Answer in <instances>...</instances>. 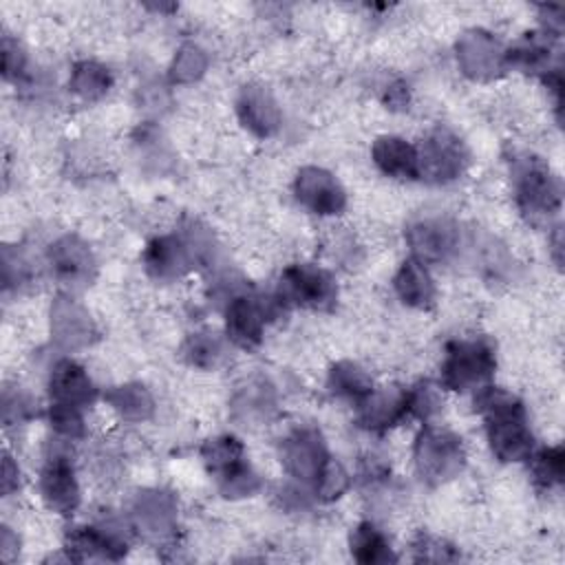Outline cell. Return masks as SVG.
<instances>
[{"label": "cell", "mask_w": 565, "mask_h": 565, "mask_svg": "<svg viewBox=\"0 0 565 565\" xmlns=\"http://www.w3.org/2000/svg\"><path fill=\"white\" fill-rule=\"evenodd\" d=\"M241 124L256 137H271L280 128V108L274 95L260 84H245L236 97Z\"/></svg>", "instance_id": "obj_20"}, {"label": "cell", "mask_w": 565, "mask_h": 565, "mask_svg": "<svg viewBox=\"0 0 565 565\" xmlns=\"http://www.w3.org/2000/svg\"><path fill=\"white\" fill-rule=\"evenodd\" d=\"M327 386L335 397L360 402L373 388V382L360 364L342 360V362H335L331 366L329 377H327Z\"/></svg>", "instance_id": "obj_28"}, {"label": "cell", "mask_w": 565, "mask_h": 565, "mask_svg": "<svg viewBox=\"0 0 565 565\" xmlns=\"http://www.w3.org/2000/svg\"><path fill=\"white\" fill-rule=\"evenodd\" d=\"M494 349L483 338L452 340L441 362V384L450 391H479L494 373Z\"/></svg>", "instance_id": "obj_3"}, {"label": "cell", "mask_w": 565, "mask_h": 565, "mask_svg": "<svg viewBox=\"0 0 565 565\" xmlns=\"http://www.w3.org/2000/svg\"><path fill=\"white\" fill-rule=\"evenodd\" d=\"M51 333L62 349H82L97 338V327L77 300L57 296L51 305Z\"/></svg>", "instance_id": "obj_16"}, {"label": "cell", "mask_w": 565, "mask_h": 565, "mask_svg": "<svg viewBox=\"0 0 565 565\" xmlns=\"http://www.w3.org/2000/svg\"><path fill=\"white\" fill-rule=\"evenodd\" d=\"M33 415V408H31V402L24 393H20L18 388L11 391L7 388L4 395H2V419L7 426L11 424H20L24 419H29Z\"/></svg>", "instance_id": "obj_39"}, {"label": "cell", "mask_w": 565, "mask_h": 565, "mask_svg": "<svg viewBox=\"0 0 565 565\" xmlns=\"http://www.w3.org/2000/svg\"><path fill=\"white\" fill-rule=\"evenodd\" d=\"M475 406L483 417L488 441L497 459H530L534 437L527 426L525 406L516 395L497 386H481L477 391Z\"/></svg>", "instance_id": "obj_1"}, {"label": "cell", "mask_w": 565, "mask_h": 565, "mask_svg": "<svg viewBox=\"0 0 565 565\" xmlns=\"http://www.w3.org/2000/svg\"><path fill=\"white\" fill-rule=\"evenodd\" d=\"M68 86L77 97H82L86 102H95L110 90L113 75L104 64L93 62V60H82L73 66Z\"/></svg>", "instance_id": "obj_27"}, {"label": "cell", "mask_w": 565, "mask_h": 565, "mask_svg": "<svg viewBox=\"0 0 565 565\" xmlns=\"http://www.w3.org/2000/svg\"><path fill=\"white\" fill-rule=\"evenodd\" d=\"M349 547H351V556L358 563H393L397 561V556L393 554L386 536L371 523V521H362L349 539Z\"/></svg>", "instance_id": "obj_26"}, {"label": "cell", "mask_w": 565, "mask_h": 565, "mask_svg": "<svg viewBox=\"0 0 565 565\" xmlns=\"http://www.w3.org/2000/svg\"><path fill=\"white\" fill-rule=\"evenodd\" d=\"M276 408V395L267 380L254 377L236 388L232 397V417L243 424H263Z\"/></svg>", "instance_id": "obj_22"}, {"label": "cell", "mask_w": 565, "mask_h": 565, "mask_svg": "<svg viewBox=\"0 0 565 565\" xmlns=\"http://www.w3.org/2000/svg\"><path fill=\"white\" fill-rule=\"evenodd\" d=\"M216 486L225 499H243V497L256 494L260 490L263 481H260L258 472L252 468V463L247 459H243L234 468H230L225 475H221L216 479Z\"/></svg>", "instance_id": "obj_31"}, {"label": "cell", "mask_w": 565, "mask_h": 565, "mask_svg": "<svg viewBox=\"0 0 565 565\" xmlns=\"http://www.w3.org/2000/svg\"><path fill=\"white\" fill-rule=\"evenodd\" d=\"M49 265L53 276L66 287H84L95 278V256L75 234L60 236L49 247Z\"/></svg>", "instance_id": "obj_15"}, {"label": "cell", "mask_w": 565, "mask_h": 565, "mask_svg": "<svg viewBox=\"0 0 565 565\" xmlns=\"http://www.w3.org/2000/svg\"><path fill=\"white\" fill-rule=\"evenodd\" d=\"M201 459H203L205 470L214 479H218L221 475H225L230 468H234L238 461L245 459L243 444L232 435H221V437L207 439L201 446Z\"/></svg>", "instance_id": "obj_29"}, {"label": "cell", "mask_w": 565, "mask_h": 565, "mask_svg": "<svg viewBox=\"0 0 565 565\" xmlns=\"http://www.w3.org/2000/svg\"><path fill=\"white\" fill-rule=\"evenodd\" d=\"M2 494H11L13 490H18L20 486V470L13 463V457L9 452H4V461H2Z\"/></svg>", "instance_id": "obj_40"}, {"label": "cell", "mask_w": 565, "mask_h": 565, "mask_svg": "<svg viewBox=\"0 0 565 565\" xmlns=\"http://www.w3.org/2000/svg\"><path fill=\"white\" fill-rule=\"evenodd\" d=\"M413 457L419 477L430 486L455 479L466 461L461 439L455 433L437 426H426L417 435Z\"/></svg>", "instance_id": "obj_4"}, {"label": "cell", "mask_w": 565, "mask_h": 565, "mask_svg": "<svg viewBox=\"0 0 565 565\" xmlns=\"http://www.w3.org/2000/svg\"><path fill=\"white\" fill-rule=\"evenodd\" d=\"M408 415V391L399 386L371 388L358 402V424L373 433H384Z\"/></svg>", "instance_id": "obj_17"}, {"label": "cell", "mask_w": 565, "mask_h": 565, "mask_svg": "<svg viewBox=\"0 0 565 565\" xmlns=\"http://www.w3.org/2000/svg\"><path fill=\"white\" fill-rule=\"evenodd\" d=\"M26 68V55L22 51V46L11 40L9 35H4L2 40V75L7 79H22L24 77V71Z\"/></svg>", "instance_id": "obj_38"}, {"label": "cell", "mask_w": 565, "mask_h": 565, "mask_svg": "<svg viewBox=\"0 0 565 565\" xmlns=\"http://www.w3.org/2000/svg\"><path fill=\"white\" fill-rule=\"evenodd\" d=\"M441 406L439 391L430 382H419L408 391V413L419 419H430Z\"/></svg>", "instance_id": "obj_36"}, {"label": "cell", "mask_w": 565, "mask_h": 565, "mask_svg": "<svg viewBox=\"0 0 565 565\" xmlns=\"http://www.w3.org/2000/svg\"><path fill=\"white\" fill-rule=\"evenodd\" d=\"M40 494L49 510L57 514H71L79 505V486L71 457L55 448L46 455L40 470Z\"/></svg>", "instance_id": "obj_11"}, {"label": "cell", "mask_w": 565, "mask_h": 565, "mask_svg": "<svg viewBox=\"0 0 565 565\" xmlns=\"http://www.w3.org/2000/svg\"><path fill=\"white\" fill-rule=\"evenodd\" d=\"M384 102L391 106V108H404L408 104V86L397 82V84H391Z\"/></svg>", "instance_id": "obj_42"}, {"label": "cell", "mask_w": 565, "mask_h": 565, "mask_svg": "<svg viewBox=\"0 0 565 565\" xmlns=\"http://www.w3.org/2000/svg\"><path fill=\"white\" fill-rule=\"evenodd\" d=\"M207 68V55L201 46L188 42L183 44L172 64H170V82L172 84H190L194 79H199Z\"/></svg>", "instance_id": "obj_33"}, {"label": "cell", "mask_w": 565, "mask_h": 565, "mask_svg": "<svg viewBox=\"0 0 565 565\" xmlns=\"http://www.w3.org/2000/svg\"><path fill=\"white\" fill-rule=\"evenodd\" d=\"M530 457H532V477L539 488L550 490L561 486L563 472H565V455L561 446L541 448L536 455H530Z\"/></svg>", "instance_id": "obj_32"}, {"label": "cell", "mask_w": 565, "mask_h": 565, "mask_svg": "<svg viewBox=\"0 0 565 565\" xmlns=\"http://www.w3.org/2000/svg\"><path fill=\"white\" fill-rule=\"evenodd\" d=\"M104 399L126 422H146L154 413V399H152L150 391L137 382H128V384L108 388L104 393Z\"/></svg>", "instance_id": "obj_25"}, {"label": "cell", "mask_w": 565, "mask_h": 565, "mask_svg": "<svg viewBox=\"0 0 565 565\" xmlns=\"http://www.w3.org/2000/svg\"><path fill=\"white\" fill-rule=\"evenodd\" d=\"M135 530L154 543L172 539L177 530V501L163 490H143L130 508Z\"/></svg>", "instance_id": "obj_14"}, {"label": "cell", "mask_w": 565, "mask_h": 565, "mask_svg": "<svg viewBox=\"0 0 565 565\" xmlns=\"http://www.w3.org/2000/svg\"><path fill=\"white\" fill-rule=\"evenodd\" d=\"M550 33H525L510 49H505V66L521 68L525 73L547 75L552 68V42Z\"/></svg>", "instance_id": "obj_23"}, {"label": "cell", "mask_w": 565, "mask_h": 565, "mask_svg": "<svg viewBox=\"0 0 565 565\" xmlns=\"http://www.w3.org/2000/svg\"><path fill=\"white\" fill-rule=\"evenodd\" d=\"M18 536L11 532V527L2 525V532H0V554L4 561H13V556L18 554Z\"/></svg>", "instance_id": "obj_41"}, {"label": "cell", "mask_w": 565, "mask_h": 565, "mask_svg": "<svg viewBox=\"0 0 565 565\" xmlns=\"http://www.w3.org/2000/svg\"><path fill=\"white\" fill-rule=\"evenodd\" d=\"M49 422H51L53 430L66 439H77L84 435V417H82L79 408L64 406V404H51Z\"/></svg>", "instance_id": "obj_34"}, {"label": "cell", "mask_w": 565, "mask_h": 565, "mask_svg": "<svg viewBox=\"0 0 565 565\" xmlns=\"http://www.w3.org/2000/svg\"><path fill=\"white\" fill-rule=\"evenodd\" d=\"M413 558L428 561V563H446V561H457L459 554L450 543L430 534H419L413 541Z\"/></svg>", "instance_id": "obj_35"}, {"label": "cell", "mask_w": 565, "mask_h": 565, "mask_svg": "<svg viewBox=\"0 0 565 565\" xmlns=\"http://www.w3.org/2000/svg\"><path fill=\"white\" fill-rule=\"evenodd\" d=\"M282 309L278 298L232 296L225 309L227 338L241 349H254L260 344L265 324Z\"/></svg>", "instance_id": "obj_8"}, {"label": "cell", "mask_w": 565, "mask_h": 565, "mask_svg": "<svg viewBox=\"0 0 565 565\" xmlns=\"http://www.w3.org/2000/svg\"><path fill=\"white\" fill-rule=\"evenodd\" d=\"M470 154L466 143L448 128L430 130L417 146L419 177L430 183H448L463 174Z\"/></svg>", "instance_id": "obj_7"}, {"label": "cell", "mask_w": 565, "mask_h": 565, "mask_svg": "<svg viewBox=\"0 0 565 565\" xmlns=\"http://www.w3.org/2000/svg\"><path fill=\"white\" fill-rule=\"evenodd\" d=\"M49 395L51 404H64L82 411L95 404L97 386L93 384L84 366L73 360H60L49 375Z\"/></svg>", "instance_id": "obj_19"}, {"label": "cell", "mask_w": 565, "mask_h": 565, "mask_svg": "<svg viewBox=\"0 0 565 565\" xmlns=\"http://www.w3.org/2000/svg\"><path fill=\"white\" fill-rule=\"evenodd\" d=\"M329 452L324 446V439L320 430L313 426H298L294 428L280 444V461L285 470L302 481L311 483L316 488L324 466L329 463Z\"/></svg>", "instance_id": "obj_9"}, {"label": "cell", "mask_w": 565, "mask_h": 565, "mask_svg": "<svg viewBox=\"0 0 565 565\" xmlns=\"http://www.w3.org/2000/svg\"><path fill=\"white\" fill-rule=\"evenodd\" d=\"M276 298L282 307L329 309L338 298V287L327 269L311 263H296L282 271Z\"/></svg>", "instance_id": "obj_6"}, {"label": "cell", "mask_w": 565, "mask_h": 565, "mask_svg": "<svg viewBox=\"0 0 565 565\" xmlns=\"http://www.w3.org/2000/svg\"><path fill=\"white\" fill-rule=\"evenodd\" d=\"M294 194L302 207L318 216L340 214L347 205V192L342 183L324 168L305 166L294 181Z\"/></svg>", "instance_id": "obj_12"}, {"label": "cell", "mask_w": 565, "mask_h": 565, "mask_svg": "<svg viewBox=\"0 0 565 565\" xmlns=\"http://www.w3.org/2000/svg\"><path fill=\"white\" fill-rule=\"evenodd\" d=\"M181 353H183L188 364H192L196 369H203V371H210V369H216L221 364V360L225 355V349H223V342L214 333L196 331V333L188 335V340L183 342Z\"/></svg>", "instance_id": "obj_30"}, {"label": "cell", "mask_w": 565, "mask_h": 565, "mask_svg": "<svg viewBox=\"0 0 565 565\" xmlns=\"http://www.w3.org/2000/svg\"><path fill=\"white\" fill-rule=\"evenodd\" d=\"M210 241L201 238V230L190 227L188 234L157 236L148 243L143 252L146 271L157 280H177L203 258Z\"/></svg>", "instance_id": "obj_5"}, {"label": "cell", "mask_w": 565, "mask_h": 565, "mask_svg": "<svg viewBox=\"0 0 565 565\" xmlns=\"http://www.w3.org/2000/svg\"><path fill=\"white\" fill-rule=\"evenodd\" d=\"M349 488V475L347 470L342 468L340 461L335 459H329V463L324 466L318 483H316V494L322 499V501H333L338 499L344 490Z\"/></svg>", "instance_id": "obj_37"}, {"label": "cell", "mask_w": 565, "mask_h": 565, "mask_svg": "<svg viewBox=\"0 0 565 565\" xmlns=\"http://www.w3.org/2000/svg\"><path fill=\"white\" fill-rule=\"evenodd\" d=\"M457 64L472 79H492L505 68L503 44L483 29H470L457 40Z\"/></svg>", "instance_id": "obj_10"}, {"label": "cell", "mask_w": 565, "mask_h": 565, "mask_svg": "<svg viewBox=\"0 0 565 565\" xmlns=\"http://www.w3.org/2000/svg\"><path fill=\"white\" fill-rule=\"evenodd\" d=\"M64 545L71 561H119L128 552L126 539L104 525L73 527L68 530Z\"/></svg>", "instance_id": "obj_18"}, {"label": "cell", "mask_w": 565, "mask_h": 565, "mask_svg": "<svg viewBox=\"0 0 565 565\" xmlns=\"http://www.w3.org/2000/svg\"><path fill=\"white\" fill-rule=\"evenodd\" d=\"M514 199L521 214L539 225L556 216L561 210V183L547 163L534 154L510 159Z\"/></svg>", "instance_id": "obj_2"}, {"label": "cell", "mask_w": 565, "mask_h": 565, "mask_svg": "<svg viewBox=\"0 0 565 565\" xmlns=\"http://www.w3.org/2000/svg\"><path fill=\"white\" fill-rule=\"evenodd\" d=\"M393 287H395V294L399 296V300L415 309L428 307L435 298L433 278L426 271L424 263H419L415 258H408L399 265L397 274L393 276Z\"/></svg>", "instance_id": "obj_24"}, {"label": "cell", "mask_w": 565, "mask_h": 565, "mask_svg": "<svg viewBox=\"0 0 565 565\" xmlns=\"http://www.w3.org/2000/svg\"><path fill=\"white\" fill-rule=\"evenodd\" d=\"M406 243L413 258L419 263H441L448 260L459 247L457 225L448 218L428 216L411 223L406 227Z\"/></svg>", "instance_id": "obj_13"}, {"label": "cell", "mask_w": 565, "mask_h": 565, "mask_svg": "<svg viewBox=\"0 0 565 565\" xmlns=\"http://www.w3.org/2000/svg\"><path fill=\"white\" fill-rule=\"evenodd\" d=\"M371 157H373L375 166L386 177L402 179V181H411V179L419 177L417 148L413 143H408L406 139H402V137H395V135L377 137L373 141Z\"/></svg>", "instance_id": "obj_21"}]
</instances>
